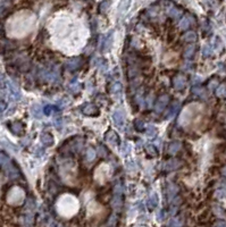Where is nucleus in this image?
<instances>
[{"label":"nucleus","mask_w":226,"mask_h":227,"mask_svg":"<svg viewBox=\"0 0 226 227\" xmlns=\"http://www.w3.org/2000/svg\"><path fill=\"white\" fill-rule=\"evenodd\" d=\"M23 199H24V193H23V190L19 189V187H13L9 191L8 195H7V200L12 205L21 203Z\"/></svg>","instance_id":"obj_1"},{"label":"nucleus","mask_w":226,"mask_h":227,"mask_svg":"<svg viewBox=\"0 0 226 227\" xmlns=\"http://www.w3.org/2000/svg\"><path fill=\"white\" fill-rule=\"evenodd\" d=\"M168 101H170V95H160L156 102V107H155V110L157 112H161L165 107L168 105Z\"/></svg>","instance_id":"obj_2"},{"label":"nucleus","mask_w":226,"mask_h":227,"mask_svg":"<svg viewBox=\"0 0 226 227\" xmlns=\"http://www.w3.org/2000/svg\"><path fill=\"white\" fill-rule=\"evenodd\" d=\"M173 85H174V88L176 90L182 91L183 89L185 88V85H187V78H185V76H184V75H181V74L176 75V76L173 78Z\"/></svg>","instance_id":"obj_3"},{"label":"nucleus","mask_w":226,"mask_h":227,"mask_svg":"<svg viewBox=\"0 0 226 227\" xmlns=\"http://www.w3.org/2000/svg\"><path fill=\"white\" fill-rule=\"evenodd\" d=\"M4 165H5V171H6V174H7L10 178H17L18 176H19V171L17 170V168L15 167L13 163H8V160H7Z\"/></svg>","instance_id":"obj_4"},{"label":"nucleus","mask_w":226,"mask_h":227,"mask_svg":"<svg viewBox=\"0 0 226 227\" xmlns=\"http://www.w3.org/2000/svg\"><path fill=\"white\" fill-rule=\"evenodd\" d=\"M104 137H106V141L108 142L109 144H111V146H115L119 144V136H118L117 133L115 132V131H113V129L108 131Z\"/></svg>","instance_id":"obj_5"},{"label":"nucleus","mask_w":226,"mask_h":227,"mask_svg":"<svg viewBox=\"0 0 226 227\" xmlns=\"http://www.w3.org/2000/svg\"><path fill=\"white\" fill-rule=\"evenodd\" d=\"M82 112L87 116H97L99 115V109L93 103H87L82 109Z\"/></svg>","instance_id":"obj_6"},{"label":"nucleus","mask_w":226,"mask_h":227,"mask_svg":"<svg viewBox=\"0 0 226 227\" xmlns=\"http://www.w3.org/2000/svg\"><path fill=\"white\" fill-rule=\"evenodd\" d=\"M10 131L15 134V135H18L21 136L24 134V125L21 123V122H14L10 124Z\"/></svg>","instance_id":"obj_7"},{"label":"nucleus","mask_w":226,"mask_h":227,"mask_svg":"<svg viewBox=\"0 0 226 227\" xmlns=\"http://www.w3.org/2000/svg\"><path fill=\"white\" fill-rule=\"evenodd\" d=\"M113 118H114V123H115L116 126H118V127H123L124 126V124H125V116H124V114L122 112H119V110L115 112L113 115Z\"/></svg>","instance_id":"obj_8"},{"label":"nucleus","mask_w":226,"mask_h":227,"mask_svg":"<svg viewBox=\"0 0 226 227\" xmlns=\"http://www.w3.org/2000/svg\"><path fill=\"white\" fill-rule=\"evenodd\" d=\"M81 65H82V58L75 57V58H72L67 61V68L70 71H76L81 67Z\"/></svg>","instance_id":"obj_9"},{"label":"nucleus","mask_w":226,"mask_h":227,"mask_svg":"<svg viewBox=\"0 0 226 227\" xmlns=\"http://www.w3.org/2000/svg\"><path fill=\"white\" fill-rule=\"evenodd\" d=\"M181 142L178 141H174L172 142V143H170V146H168V153L170 154H176L180 151V149H181Z\"/></svg>","instance_id":"obj_10"},{"label":"nucleus","mask_w":226,"mask_h":227,"mask_svg":"<svg viewBox=\"0 0 226 227\" xmlns=\"http://www.w3.org/2000/svg\"><path fill=\"white\" fill-rule=\"evenodd\" d=\"M41 142H42L43 146H50L53 143V137H52V135L50 133H43L41 135Z\"/></svg>","instance_id":"obj_11"},{"label":"nucleus","mask_w":226,"mask_h":227,"mask_svg":"<svg viewBox=\"0 0 226 227\" xmlns=\"http://www.w3.org/2000/svg\"><path fill=\"white\" fill-rule=\"evenodd\" d=\"M178 108H180V102H178V101H173V102L170 103V109H168V112L166 114V118L174 116L175 114L178 112Z\"/></svg>","instance_id":"obj_12"},{"label":"nucleus","mask_w":226,"mask_h":227,"mask_svg":"<svg viewBox=\"0 0 226 227\" xmlns=\"http://www.w3.org/2000/svg\"><path fill=\"white\" fill-rule=\"evenodd\" d=\"M167 14L170 15V17L172 18H178L181 15H182V10L175 6H170L168 10H167Z\"/></svg>","instance_id":"obj_13"},{"label":"nucleus","mask_w":226,"mask_h":227,"mask_svg":"<svg viewBox=\"0 0 226 227\" xmlns=\"http://www.w3.org/2000/svg\"><path fill=\"white\" fill-rule=\"evenodd\" d=\"M180 166H181V161H178L177 159H172L166 163V169L167 170H174V169H177Z\"/></svg>","instance_id":"obj_14"},{"label":"nucleus","mask_w":226,"mask_h":227,"mask_svg":"<svg viewBox=\"0 0 226 227\" xmlns=\"http://www.w3.org/2000/svg\"><path fill=\"white\" fill-rule=\"evenodd\" d=\"M190 25H191V17H190V16L183 17L182 19H181V22H180V24H178L181 30H187V29H189Z\"/></svg>","instance_id":"obj_15"},{"label":"nucleus","mask_w":226,"mask_h":227,"mask_svg":"<svg viewBox=\"0 0 226 227\" xmlns=\"http://www.w3.org/2000/svg\"><path fill=\"white\" fill-rule=\"evenodd\" d=\"M157 205H158V198H157V194H156V193H152L151 195L149 197L148 208H149V209H155Z\"/></svg>","instance_id":"obj_16"},{"label":"nucleus","mask_w":226,"mask_h":227,"mask_svg":"<svg viewBox=\"0 0 226 227\" xmlns=\"http://www.w3.org/2000/svg\"><path fill=\"white\" fill-rule=\"evenodd\" d=\"M183 40L187 42H194V41H197V34L193 31H189L183 35Z\"/></svg>","instance_id":"obj_17"},{"label":"nucleus","mask_w":226,"mask_h":227,"mask_svg":"<svg viewBox=\"0 0 226 227\" xmlns=\"http://www.w3.org/2000/svg\"><path fill=\"white\" fill-rule=\"evenodd\" d=\"M194 53H196V46H189L184 50V57L189 58V59L194 56Z\"/></svg>","instance_id":"obj_18"},{"label":"nucleus","mask_w":226,"mask_h":227,"mask_svg":"<svg viewBox=\"0 0 226 227\" xmlns=\"http://www.w3.org/2000/svg\"><path fill=\"white\" fill-rule=\"evenodd\" d=\"M192 93L198 95V97H201V98H204V97H206V90L199 85L192 88Z\"/></svg>","instance_id":"obj_19"},{"label":"nucleus","mask_w":226,"mask_h":227,"mask_svg":"<svg viewBox=\"0 0 226 227\" xmlns=\"http://www.w3.org/2000/svg\"><path fill=\"white\" fill-rule=\"evenodd\" d=\"M216 95L219 98H226V83H223L218 86L216 90Z\"/></svg>","instance_id":"obj_20"},{"label":"nucleus","mask_w":226,"mask_h":227,"mask_svg":"<svg viewBox=\"0 0 226 227\" xmlns=\"http://www.w3.org/2000/svg\"><path fill=\"white\" fill-rule=\"evenodd\" d=\"M131 4V0H122L121 4H119V7H118V10H119V14H124L127 10L128 6Z\"/></svg>","instance_id":"obj_21"},{"label":"nucleus","mask_w":226,"mask_h":227,"mask_svg":"<svg viewBox=\"0 0 226 227\" xmlns=\"http://www.w3.org/2000/svg\"><path fill=\"white\" fill-rule=\"evenodd\" d=\"M177 191H178V187L176 186V185H174V184H172L170 183V185H168V199H173V198L176 195V193H177Z\"/></svg>","instance_id":"obj_22"},{"label":"nucleus","mask_w":226,"mask_h":227,"mask_svg":"<svg viewBox=\"0 0 226 227\" xmlns=\"http://www.w3.org/2000/svg\"><path fill=\"white\" fill-rule=\"evenodd\" d=\"M146 151H147V153H148L149 156H151V157H157V156H158V151H157V149L155 148V146H151V144L147 146H146Z\"/></svg>","instance_id":"obj_23"},{"label":"nucleus","mask_w":226,"mask_h":227,"mask_svg":"<svg viewBox=\"0 0 226 227\" xmlns=\"http://www.w3.org/2000/svg\"><path fill=\"white\" fill-rule=\"evenodd\" d=\"M111 43H113V33H109V35L104 39V50H108L109 48L111 47Z\"/></svg>","instance_id":"obj_24"},{"label":"nucleus","mask_w":226,"mask_h":227,"mask_svg":"<svg viewBox=\"0 0 226 227\" xmlns=\"http://www.w3.org/2000/svg\"><path fill=\"white\" fill-rule=\"evenodd\" d=\"M9 7H10L9 2H5V1L0 2V16H4L5 14L9 10Z\"/></svg>","instance_id":"obj_25"},{"label":"nucleus","mask_w":226,"mask_h":227,"mask_svg":"<svg viewBox=\"0 0 226 227\" xmlns=\"http://www.w3.org/2000/svg\"><path fill=\"white\" fill-rule=\"evenodd\" d=\"M96 156H97V152L94 149H92V148H87V161H92Z\"/></svg>","instance_id":"obj_26"},{"label":"nucleus","mask_w":226,"mask_h":227,"mask_svg":"<svg viewBox=\"0 0 226 227\" xmlns=\"http://www.w3.org/2000/svg\"><path fill=\"white\" fill-rule=\"evenodd\" d=\"M41 114H42L41 107L38 106V105H34V106L32 107V115L34 116V117H36V118H39V117H41Z\"/></svg>","instance_id":"obj_27"},{"label":"nucleus","mask_w":226,"mask_h":227,"mask_svg":"<svg viewBox=\"0 0 226 227\" xmlns=\"http://www.w3.org/2000/svg\"><path fill=\"white\" fill-rule=\"evenodd\" d=\"M121 91H122V85H121V83H118V82L113 83V85L110 86V92H111V93H118V92H121Z\"/></svg>","instance_id":"obj_28"},{"label":"nucleus","mask_w":226,"mask_h":227,"mask_svg":"<svg viewBox=\"0 0 226 227\" xmlns=\"http://www.w3.org/2000/svg\"><path fill=\"white\" fill-rule=\"evenodd\" d=\"M134 127L136 131H143L144 129V123L142 122V119H136L134 122Z\"/></svg>","instance_id":"obj_29"},{"label":"nucleus","mask_w":226,"mask_h":227,"mask_svg":"<svg viewBox=\"0 0 226 227\" xmlns=\"http://www.w3.org/2000/svg\"><path fill=\"white\" fill-rule=\"evenodd\" d=\"M57 110L56 107H53V106H46V107L43 108V112L46 114V115H51V114H53V112Z\"/></svg>","instance_id":"obj_30"},{"label":"nucleus","mask_w":226,"mask_h":227,"mask_svg":"<svg viewBox=\"0 0 226 227\" xmlns=\"http://www.w3.org/2000/svg\"><path fill=\"white\" fill-rule=\"evenodd\" d=\"M147 135H148L149 137H155L157 135V129L156 127H153V126H150V127H148L147 129Z\"/></svg>","instance_id":"obj_31"},{"label":"nucleus","mask_w":226,"mask_h":227,"mask_svg":"<svg viewBox=\"0 0 226 227\" xmlns=\"http://www.w3.org/2000/svg\"><path fill=\"white\" fill-rule=\"evenodd\" d=\"M213 53V49L210 46H204V50H202V55L204 57H210Z\"/></svg>","instance_id":"obj_32"},{"label":"nucleus","mask_w":226,"mask_h":227,"mask_svg":"<svg viewBox=\"0 0 226 227\" xmlns=\"http://www.w3.org/2000/svg\"><path fill=\"white\" fill-rule=\"evenodd\" d=\"M109 6H110V1H109V0L102 1V2L100 4V6H99V10H100L101 13H104V10H107V9H108Z\"/></svg>","instance_id":"obj_33"},{"label":"nucleus","mask_w":226,"mask_h":227,"mask_svg":"<svg viewBox=\"0 0 226 227\" xmlns=\"http://www.w3.org/2000/svg\"><path fill=\"white\" fill-rule=\"evenodd\" d=\"M216 86H218V81L216 80V78H213L211 81L209 82V84H208L209 90H215Z\"/></svg>","instance_id":"obj_34"},{"label":"nucleus","mask_w":226,"mask_h":227,"mask_svg":"<svg viewBox=\"0 0 226 227\" xmlns=\"http://www.w3.org/2000/svg\"><path fill=\"white\" fill-rule=\"evenodd\" d=\"M215 212H216V215H218L219 217H224V216H226L225 211H224L222 208H218V207H216V208H215Z\"/></svg>","instance_id":"obj_35"},{"label":"nucleus","mask_w":226,"mask_h":227,"mask_svg":"<svg viewBox=\"0 0 226 227\" xmlns=\"http://www.w3.org/2000/svg\"><path fill=\"white\" fill-rule=\"evenodd\" d=\"M113 205H114V207H121V206H122V199H121V197L115 198Z\"/></svg>","instance_id":"obj_36"},{"label":"nucleus","mask_w":226,"mask_h":227,"mask_svg":"<svg viewBox=\"0 0 226 227\" xmlns=\"http://www.w3.org/2000/svg\"><path fill=\"white\" fill-rule=\"evenodd\" d=\"M217 197L219 198H223V197H226V189H222V190H218L217 191Z\"/></svg>","instance_id":"obj_37"},{"label":"nucleus","mask_w":226,"mask_h":227,"mask_svg":"<svg viewBox=\"0 0 226 227\" xmlns=\"http://www.w3.org/2000/svg\"><path fill=\"white\" fill-rule=\"evenodd\" d=\"M7 160H8V159H7V157H6L2 152H0V165H4Z\"/></svg>","instance_id":"obj_38"},{"label":"nucleus","mask_w":226,"mask_h":227,"mask_svg":"<svg viewBox=\"0 0 226 227\" xmlns=\"http://www.w3.org/2000/svg\"><path fill=\"white\" fill-rule=\"evenodd\" d=\"M98 153L100 154L101 157H104V156H106V153H107V152H106V151L104 150V148L100 146H99V149H98Z\"/></svg>","instance_id":"obj_39"},{"label":"nucleus","mask_w":226,"mask_h":227,"mask_svg":"<svg viewBox=\"0 0 226 227\" xmlns=\"http://www.w3.org/2000/svg\"><path fill=\"white\" fill-rule=\"evenodd\" d=\"M215 225L216 226H226V222H217Z\"/></svg>","instance_id":"obj_40"},{"label":"nucleus","mask_w":226,"mask_h":227,"mask_svg":"<svg viewBox=\"0 0 226 227\" xmlns=\"http://www.w3.org/2000/svg\"><path fill=\"white\" fill-rule=\"evenodd\" d=\"M222 174H223V175H224V176H226V166H225V167H224V168H223Z\"/></svg>","instance_id":"obj_41"}]
</instances>
